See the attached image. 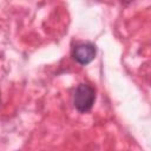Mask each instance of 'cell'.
Listing matches in <instances>:
<instances>
[{
  "instance_id": "6da1fadb",
  "label": "cell",
  "mask_w": 151,
  "mask_h": 151,
  "mask_svg": "<svg viewBox=\"0 0 151 151\" xmlns=\"http://www.w3.org/2000/svg\"><path fill=\"white\" fill-rule=\"evenodd\" d=\"M94 100H96V91L92 86L87 84L78 85L73 96V104L79 112L81 113L88 112L92 109Z\"/></svg>"
},
{
  "instance_id": "7a4b0ae2",
  "label": "cell",
  "mask_w": 151,
  "mask_h": 151,
  "mask_svg": "<svg viewBox=\"0 0 151 151\" xmlns=\"http://www.w3.org/2000/svg\"><path fill=\"white\" fill-rule=\"evenodd\" d=\"M96 46L93 44L86 42V44H80L74 47L73 50V58L81 65H87L90 64L94 57H96Z\"/></svg>"
}]
</instances>
